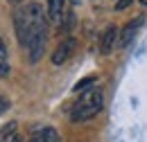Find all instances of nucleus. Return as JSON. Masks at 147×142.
Wrapping results in <instances>:
<instances>
[{"label":"nucleus","instance_id":"nucleus-1","mask_svg":"<svg viewBox=\"0 0 147 142\" xmlns=\"http://www.w3.org/2000/svg\"><path fill=\"white\" fill-rule=\"evenodd\" d=\"M14 25H16V34H18L20 45H25V48L34 36L48 32V20H45V14H43V7L36 5V2H30V5L16 9Z\"/></svg>","mask_w":147,"mask_h":142},{"label":"nucleus","instance_id":"nucleus-2","mask_svg":"<svg viewBox=\"0 0 147 142\" xmlns=\"http://www.w3.org/2000/svg\"><path fill=\"white\" fill-rule=\"evenodd\" d=\"M102 108H104V95H102V90L97 86H91L84 92H79L77 102L70 108V120L73 122H88Z\"/></svg>","mask_w":147,"mask_h":142},{"label":"nucleus","instance_id":"nucleus-3","mask_svg":"<svg viewBox=\"0 0 147 142\" xmlns=\"http://www.w3.org/2000/svg\"><path fill=\"white\" fill-rule=\"evenodd\" d=\"M143 23H145V16H138L134 18L131 23H127L125 27H122V32H120V38H118V45L120 48H127L129 43L136 38V34H138V29L143 27Z\"/></svg>","mask_w":147,"mask_h":142},{"label":"nucleus","instance_id":"nucleus-4","mask_svg":"<svg viewBox=\"0 0 147 142\" xmlns=\"http://www.w3.org/2000/svg\"><path fill=\"white\" fill-rule=\"evenodd\" d=\"M75 45H77L75 38H66V41H61V43L57 45L55 54H52V63H55V66H61L63 61H68L70 54L75 52Z\"/></svg>","mask_w":147,"mask_h":142},{"label":"nucleus","instance_id":"nucleus-5","mask_svg":"<svg viewBox=\"0 0 147 142\" xmlns=\"http://www.w3.org/2000/svg\"><path fill=\"white\" fill-rule=\"evenodd\" d=\"M45 41H48V32L34 36V38L27 43V52H30V61H32V63H36L38 59L43 56V52H45Z\"/></svg>","mask_w":147,"mask_h":142},{"label":"nucleus","instance_id":"nucleus-6","mask_svg":"<svg viewBox=\"0 0 147 142\" xmlns=\"http://www.w3.org/2000/svg\"><path fill=\"white\" fill-rule=\"evenodd\" d=\"M59 140L61 138L52 126H36L32 131V138H30V142H59Z\"/></svg>","mask_w":147,"mask_h":142},{"label":"nucleus","instance_id":"nucleus-7","mask_svg":"<svg viewBox=\"0 0 147 142\" xmlns=\"http://www.w3.org/2000/svg\"><path fill=\"white\" fill-rule=\"evenodd\" d=\"M115 36H118V27H107L104 29V34H102V41H100V52L102 54H109L113 50V45H115Z\"/></svg>","mask_w":147,"mask_h":142},{"label":"nucleus","instance_id":"nucleus-8","mask_svg":"<svg viewBox=\"0 0 147 142\" xmlns=\"http://www.w3.org/2000/svg\"><path fill=\"white\" fill-rule=\"evenodd\" d=\"M66 9V0H48V18L52 23H59Z\"/></svg>","mask_w":147,"mask_h":142},{"label":"nucleus","instance_id":"nucleus-9","mask_svg":"<svg viewBox=\"0 0 147 142\" xmlns=\"http://www.w3.org/2000/svg\"><path fill=\"white\" fill-rule=\"evenodd\" d=\"M9 74V61H7V45L2 43L0 38V77H7Z\"/></svg>","mask_w":147,"mask_h":142},{"label":"nucleus","instance_id":"nucleus-10","mask_svg":"<svg viewBox=\"0 0 147 142\" xmlns=\"http://www.w3.org/2000/svg\"><path fill=\"white\" fill-rule=\"evenodd\" d=\"M0 142H20L18 135H16V124H7V129L0 133Z\"/></svg>","mask_w":147,"mask_h":142},{"label":"nucleus","instance_id":"nucleus-11","mask_svg":"<svg viewBox=\"0 0 147 142\" xmlns=\"http://www.w3.org/2000/svg\"><path fill=\"white\" fill-rule=\"evenodd\" d=\"M131 2H134V0H120V2L115 5V9H118V11H122V9H127V7L131 5Z\"/></svg>","mask_w":147,"mask_h":142},{"label":"nucleus","instance_id":"nucleus-12","mask_svg":"<svg viewBox=\"0 0 147 142\" xmlns=\"http://www.w3.org/2000/svg\"><path fill=\"white\" fill-rule=\"evenodd\" d=\"M7 108H9V99H7V97H2V95H0V113H5V111H7Z\"/></svg>","mask_w":147,"mask_h":142},{"label":"nucleus","instance_id":"nucleus-13","mask_svg":"<svg viewBox=\"0 0 147 142\" xmlns=\"http://www.w3.org/2000/svg\"><path fill=\"white\" fill-rule=\"evenodd\" d=\"M70 2H73V5H79V2H82V0H70Z\"/></svg>","mask_w":147,"mask_h":142},{"label":"nucleus","instance_id":"nucleus-14","mask_svg":"<svg viewBox=\"0 0 147 142\" xmlns=\"http://www.w3.org/2000/svg\"><path fill=\"white\" fill-rule=\"evenodd\" d=\"M140 2H143V5H147V0H140Z\"/></svg>","mask_w":147,"mask_h":142},{"label":"nucleus","instance_id":"nucleus-15","mask_svg":"<svg viewBox=\"0 0 147 142\" xmlns=\"http://www.w3.org/2000/svg\"><path fill=\"white\" fill-rule=\"evenodd\" d=\"M11 2H20V0H11Z\"/></svg>","mask_w":147,"mask_h":142}]
</instances>
